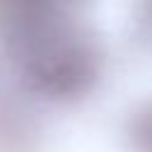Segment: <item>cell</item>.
I'll use <instances>...</instances> for the list:
<instances>
[{
    "instance_id": "6da1fadb",
    "label": "cell",
    "mask_w": 152,
    "mask_h": 152,
    "mask_svg": "<svg viewBox=\"0 0 152 152\" xmlns=\"http://www.w3.org/2000/svg\"><path fill=\"white\" fill-rule=\"evenodd\" d=\"M2 36L19 83L45 102H76L93 93L102 76L97 38L64 10L21 21Z\"/></svg>"
},
{
    "instance_id": "7a4b0ae2",
    "label": "cell",
    "mask_w": 152,
    "mask_h": 152,
    "mask_svg": "<svg viewBox=\"0 0 152 152\" xmlns=\"http://www.w3.org/2000/svg\"><path fill=\"white\" fill-rule=\"evenodd\" d=\"M126 135L135 152H152V97L131 112Z\"/></svg>"
},
{
    "instance_id": "3957f363",
    "label": "cell",
    "mask_w": 152,
    "mask_h": 152,
    "mask_svg": "<svg viewBox=\"0 0 152 152\" xmlns=\"http://www.w3.org/2000/svg\"><path fill=\"white\" fill-rule=\"evenodd\" d=\"M140 28L145 40L152 45V0H142V10H140Z\"/></svg>"
}]
</instances>
